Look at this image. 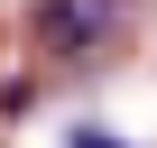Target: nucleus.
<instances>
[{
    "instance_id": "f03ea898",
    "label": "nucleus",
    "mask_w": 157,
    "mask_h": 148,
    "mask_svg": "<svg viewBox=\"0 0 157 148\" xmlns=\"http://www.w3.org/2000/svg\"><path fill=\"white\" fill-rule=\"evenodd\" d=\"M65 148H129V139H120V130H102V120H83V130H74Z\"/></svg>"
},
{
    "instance_id": "f257e3e1",
    "label": "nucleus",
    "mask_w": 157,
    "mask_h": 148,
    "mask_svg": "<svg viewBox=\"0 0 157 148\" xmlns=\"http://www.w3.org/2000/svg\"><path fill=\"white\" fill-rule=\"evenodd\" d=\"M139 0H28V46L37 65H93L129 37Z\"/></svg>"
}]
</instances>
